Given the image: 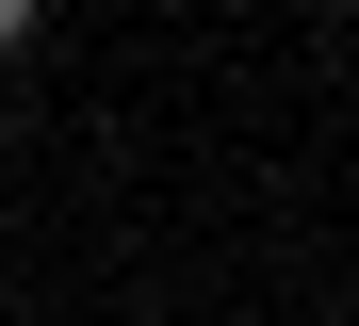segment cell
<instances>
[{
    "label": "cell",
    "mask_w": 359,
    "mask_h": 326,
    "mask_svg": "<svg viewBox=\"0 0 359 326\" xmlns=\"http://www.w3.org/2000/svg\"><path fill=\"white\" fill-rule=\"evenodd\" d=\"M33 33H49V0H0V65H17V49H33Z\"/></svg>",
    "instance_id": "cell-1"
}]
</instances>
